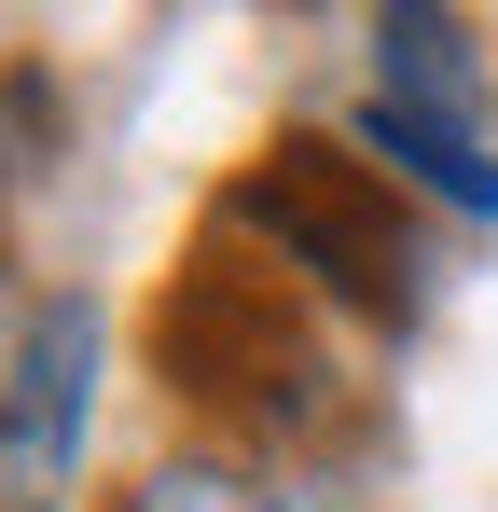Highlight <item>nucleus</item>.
<instances>
[{
  "label": "nucleus",
  "instance_id": "nucleus-1",
  "mask_svg": "<svg viewBox=\"0 0 498 512\" xmlns=\"http://www.w3.org/2000/svg\"><path fill=\"white\" fill-rule=\"evenodd\" d=\"M153 374L194 416L263 429V443H291V429L332 416V346H319V319H305V291H291V263H263L249 236H222V250H194L166 277Z\"/></svg>",
  "mask_w": 498,
  "mask_h": 512
},
{
  "label": "nucleus",
  "instance_id": "nucleus-2",
  "mask_svg": "<svg viewBox=\"0 0 498 512\" xmlns=\"http://www.w3.org/2000/svg\"><path fill=\"white\" fill-rule=\"evenodd\" d=\"M222 236H249L263 263H291V277H319L346 319H415V222H402V180L374 167V153H346V139H263L222 194Z\"/></svg>",
  "mask_w": 498,
  "mask_h": 512
},
{
  "label": "nucleus",
  "instance_id": "nucleus-3",
  "mask_svg": "<svg viewBox=\"0 0 498 512\" xmlns=\"http://www.w3.org/2000/svg\"><path fill=\"white\" fill-rule=\"evenodd\" d=\"M83 429H97V305L56 291V305H28L14 388H0V512H56L70 499Z\"/></svg>",
  "mask_w": 498,
  "mask_h": 512
},
{
  "label": "nucleus",
  "instance_id": "nucleus-4",
  "mask_svg": "<svg viewBox=\"0 0 498 512\" xmlns=\"http://www.w3.org/2000/svg\"><path fill=\"white\" fill-rule=\"evenodd\" d=\"M374 97L415 125H471L485 139V56L457 14H374Z\"/></svg>",
  "mask_w": 498,
  "mask_h": 512
},
{
  "label": "nucleus",
  "instance_id": "nucleus-5",
  "mask_svg": "<svg viewBox=\"0 0 498 512\" xmlns=\"http://www.w3.org/2000/svg\"><path fill=\"white\" fill-rule=\"evenodd\" d=\"M111 512H319V499L291 471H263V457H153Z\"/></svg>",
  "mask_w": 498,
  "mask_h": 512
}]
</instances>
